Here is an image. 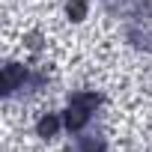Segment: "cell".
<instances>
[{"instance_id": "cell-5", "label": "cell", "mask_w": 152, "mask_h": 152, "mask_svg": "<svg viewBox=\"0 0 152 152\" xmlns=\"http://www.w3.org/2000/svg\"><path fill=\"white\" fill-rule=\"evenodd\" d=\"M81 152H107V143L99 134H90V137H81Z\"/></svg>"}, {"instance_id": "cell-3", "label": "cell", "mask_w": 152, "mask_h": 152, "mask_svg": "<svg viewBox=\"0 0 152 152\" xmlns=\"http://www.w3.org/2000/svg\"><path fill=\"white\" fill-rule=\"evenodd\" d=\"M60 128H66V122H63V113H42L39 116V122H36V134L39 137H57L60 134Z\"/></svg>"}, {"instance_id": "cell-1", "label": "cell", "mask_w": 152, "mask_h": 152, "mask_svg": "<svg viewBox=\"0 0 152 152\" xmlns=\"http://www.w3.org/2000/svg\"><path fill=\"white\" fill-rule=\"evenodd\" d=\"M102 104V96L96 90H78L69 96V104L63 110V122H66V131L72 134H81L87 128V122L93 119V113L99 110Z\"/></svg>"}, {"instance_id": "cell-4", "label": "cell", "mask_w": 152, "mask_h": 152, "mask_svg": "<svg viewBox=\"0 0 152 152\" xmlns=\"http://www.w3.org/2000/svg\"><path fill=\"white\" fill-rule=\"evenodd\" d=\"M87 9H90L87 0H69V3H66V12H69V18H72V21L87 18Z\"/></svg>"}, {"instance_id": "cell-2", "label": "cell", "mask_w": 152, "mask_h": 152, "mask_svg": "<svg viewBox=\"0 0 152 152\" xmlns=\"http://www.w3.org/2000/svg\"><path fill=\"white\" fill-rule=\"evenodd\" d=\"M42 84V75L30 72L27 66L21 63H6L3 66V96H15L18 90H30V87H39Z\"/></svg>"}]
</instances>
